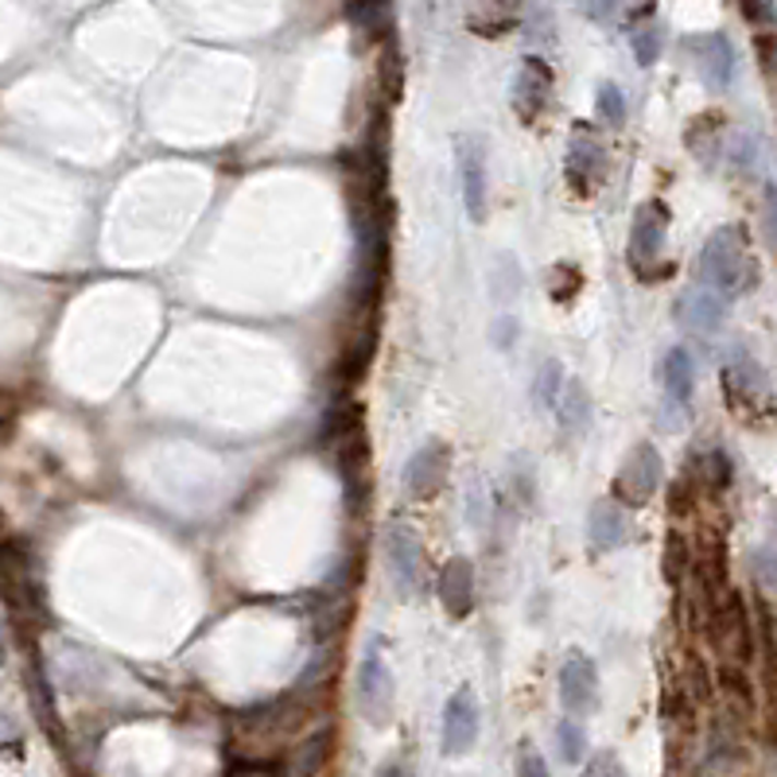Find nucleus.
<instances>
[{"instance_id": "obj_1", "label": "nucleus", "mask_w": 777, "mask_h": 777, "mask_svg": "<svg viewBox=\"0 0 777 777\" xmlns=\"http://www.w3.org/2000/svg\"><path fill=\"white\" fill-rule=\"evenodd\" d=\"M700 277L712 292L724 295L727 304L751 288V245H746L742 226H719L707 238L704 257H700Z\"/></svg>"}, {"instance_id": "obj_2", "label": "nucleus", "mask_w": 777, "mask_h": 777, "mask_svg": "<svg viewBox=\"0 0 777 777\" xmlns=\"http://www.w3.org/2000/svg\"><path fill=\"white\" fill-rule=\"evenodd\" d=\"M381 548H385V563H389V580H393L397 595H401V599H421L424 591H428V553H424L416 529L393 521V525L385 529Z\"/></svg>"}, {"instance_id": "obj_3", "label": "nucleus", "mask_w": 777, "mask_h": 777, "mask_svg": "<svg viewBox=\"0 0 777 777\" xmlns=\"http://www.w3.org/2000/svg\"><path fill=\"white\" fill-rule=\"evenodd\" d=\"M707 622L715 626L712 642L715 649L724 653L727 665H746L754 657V618L742 603V595L724 591L719 599L707 607Z\"/></svg>"}, {"instance_id": "obj_4", "label": "nucleus", "mask_w": 777, "mask_h": 777, "mask_svg": "<svg viewBox=\"0 0 777 777\" xmlns=\"http://www.w3.org/2000/svg\"><path fill=\"white\" fill-rule=\"evenodd\" d=\"M354 696H357V712L369 727H385L393 719L397 707V680L385 665L381 653H369L366 661L357 665L354 677Z\"/></svg>"}, {"instance_id": "obj_5", "label": "nucleus", "mask_w": 777, "mask_h": 777, "mask_svg": "<svg viewBox=\"0 0 777 777\" xmlns=\"http://www.w3.org/2000/svg\"><path fill=\"white\" fill-rule=\"evenodd\" d=\"M665 238H669V206L661 198H649L634 210V226H630V265L649 277L657 260L665 253Z\"/></svg>"}, {"instance_id": "obj_6", "label": "nucleus", "mask_w": 777, "mask_h": 777, "mask_svg": "<svg viewBox=\"0 0 777 777\" xmlns=\"http://www.w3.org/2000/svg\"><path fill=\"white\" fill-rule=\"evenodd\" d=\"M459 183H463V206L471 222H486V215H490V168H486V144L478 136L459 141Z\"/></svg>"}, {"instance_id": "obj_7", "label": "nucleus", "mask_w": 777, "mask_h": 777, "mask_svg": "<svg viewBox=\"0 0 777 777\" xmlns=\"http://www.w3.org/2000/svg\"><path fill=\"white\" fill-rule=\"evenodd\" d=\"M661 486V456L653 444H638L630 456H626L622 471L615 478V494L626 506H645V501L657 494Z\"/></svg>"}, {"instance_id": "obj_8", "label": "nucleus", "mask_w": 777, "mask_h": 777, "mask_svg": "<svg viewBox=\"0 0 777 777\" xmlns=\"http://www.w3.org/2000/svg\"><path fill=\"white\" fill-rule=\"evenodd\" d=\"M599 700V669L587 653L572 649L560 669V704L568 715H587Z\"/></svg>"}, {"instance_id": "obj_9", "label": "nucleus", "mask_w": 777, "mask_h": 777, "mask_svg": "<svg viewBox=\"0 0 777 777\" xmlns=\"http://www.w3.org/2000/svg\"><path fill=\"white\" fill-rule=\"evenodd\" d=\"M478 696H474V689H459L456 696L447 700L444 707V751L451 754V758H459V754H466L474 746V739H478Z\"/></svg>"}, {"instance_id": "obj_10", "label": "nucleus", "mask_w": 777, "mask_h": 777, "mask_svg": "<svg viewBox=\"0 0 777 777\" xmlns=\"http://www.w3.org/2000/svg\"><path fill=\"white\" fill-rule=\"evenodd\" d=\"M724 377H727V393L739 409H762L769 397V381H766V369L754 362L746 350H731L727 354V366H724Z\"/></svg>"}, {"instance_id": "obj_11", "label": "nucleus", "mask_w": 777, "mask_h": 777, "mask_svg": "<svg viewBox=\"0 0 777 777\" xmlns=\"http://www.w3.org/2000/svg\"><path fill=\"white\" fill-rule=\"evenodd\" d=\"M447 466H451V451H447V444H439V439L424 444L421 451L409 459V466H404V486H409V498L412 501H428L432 494L444 486Z\"/></svg>"}, {"instance_id": "obj_12", "label": "nucleus", "mask_w": 777, "mask_h": 777, "mask_svg": "<svg viewBox=\"0 0 777 777\" xmlns=\"http://www.w3.org/2000/svg\"><path fill=\"white\" fill-rule=\"evenodd\" d=\"M603 175H607V148H603V141L587 125H575L572 148H568V179H572V187L587 195Z\"/></svg>"}, {"instance_id": "obj_13", "label": "nucleus", "mask_w": 777, "mask_h": 777, "mask_svg": "<svg viewBox=\"0 0 777 777\" xmlns=\"http://www.w3.org/2000/svg\"><path fill=\"white\" fill-rule=\"evenodd\" d=\"M724 312H727V300L719 292H712L707 284L684 288L677 300L680 327L692 335H715L719 331V323H724Z\"/></svg>"}, {"instance_id": "obj_14", "label": "nucleus", "mask_w": 777, "mask_h": 777, "mask_svg": "<svg viewBox=\"0 0 777 777\" xmlns=\"http://www.w3.org/2000/svg\"><path fill=\"white\" fill-rule=\"evenodd\" d=\"M548 98H553V71H548L545 59H525L513 78V109H518L521 121H536L545 113Z\"/></svg>"}, {"instance_id": "obj_15", "label": "nucleus", "mask_w": 777, "mask_h": 777, "mask_svg": "<svg viewBox=\"0 0 777 777\" xmlns=\"http://www.w3.org/2000/svg\"><path fill=\"white\" fill-rule=\"evenodd\" d=\"M439 603L451 618H466L474 610V563L466 556H451L436 575Z\"/></svg>"}, {"instance_id": "obj_16", "label": "nucleus", "mask_w": 777, "mask_h": 777, "mask_svg": "<svg viewBox=\"0 0 777 777\" xmlns=\"http://www.w3.org/2000/svg\"><path fill=\"white\" fill-rule=\"evenodd\" d=\"M692 54H696L700 74L712 89H727L734 78V47L727 36H700L692 39Z\"/></svg>"}, {"instance_id": "obj_17", "label": "nucleus", "mask_w": 777, "mask_h": 777, "mask_svg": "<svg viewBox=\"0 0 777 777\" xmlns=\"http://www.w3.org/2000/svg\"><path fill=\"white\" fill-rule=\"evenodd\" d=\"M587 533H591V548H599V553H610V548L626 545V536H630V521H626V513L618 510L615 498H603V501L591 506Z\"/></svg>"}, {"instance_id": "obj_18", "label": "nucleus", "mask_w": 777, "mask_h": 777, "mask_svg": "<svg viewBox=\"0 0 777 777\" xmlns=\"http://www.w3.org/2000/svg\"><path fill=\"white\" fill-rule=\"evenodd\" d=\"M32 568H27V556L20 545H0V595L12 603V607H27L36 599L32 595Z\"/></svg>"}, {"instance_id": "obj_19", "label": "nucleus", "mask_w": 777, "mask_h": 777, "mask_svg": "<svg viewBox=\"0 0 777 777\" xmlns=\"http://www.w3.org/2000/svg\"><path fill=\"white\" fill-rule=\"evenodd\" d=\"M553 409H556V416H560V428L572 432V436H580V432L587 428V421H591V393H587V385H583L580 377L563 374L560 393H556Z\"/></svg>"}, {"instance_id": "obj_20", "label": "nucleus", "mask_w": 777, "mask_h": 777, "mask_svg": "<svg viewBox=\"0 0 777 777\" xmlns=\"http://www.w3.org/2000/svg\"><path fill=\"white\" fill-rule=\"evenodd\" d=\"M374 354H377V323H362V327L354 331V339H350V347L342 350V362H339V369H335V377L347 385L362 381V374L369 369Z\"/></svg>"}, {"instance_id": "obj_21", "label": "nucleus", "mask_w": 777, "mask_h": 777, "mask_svg": "<svg viewBox=\"0 0 777 777\" xmlns=\"http://www.w3.org/2000/svg\"><path fill=\"white\" fill-rule=\"evenodd\" d=\"M719 696H724L727 715H731V719L751 724L754 719V692H751L746 672H742V665H724V669H719Z\"/></svg>"}, {"instance_id": "obj_22", "label": "nucleus", "mask_w": 777, "mask_h": 777, "mask_svg": "<svg viewBox=\"0 0 777 777\" xmlns=\"http://www.w3.org/2000/svg\"><path fill=\"white\" fill-rule=\"evenodd\" d=\"M474 32L483 36H501L518 24V0H471V12H466Z\"/></svg>"}, {"instance_id": "obj_23", "label": "nucleus", "mask_w": 777, "mask_h": 777, "mask_svg": "<svg viewBox=\"0 0 777 777\" xmlns=\"http://www.w3.org/2000/svg\"><path fill=\"white\" fill-rule=\"evenodd\" d=\"M692 357H689V350L684 347H677V350H669V357H665V369H661V377H665V397H669V404H689V397H692Z\"/></svg>"}, {"instance_id": "obj_24", "label": "nucleus", "mask_w": 777, "mask_h": 777, "mask_svg": "<svg viewBox=\"0 0 777 777\" xmlns=\"http://www.w3.org/2000/svg\"><path fill=\"white\" fill-rule=\"evenodd\" d=\"M719 133H724V117L719 113H700L692 117L689 133H684V141H689V148L700 156L704 163H712L715 156H719Z\"/></svg>"}, {"instance_id": "obj_25", "label": "nucleus", "mask_w": 777, "mask_h": 777, "mask_svg": "<svg viewBox=\"0 0 777 777\" xmlns=\"http://www.w3.org/2000/svg\"><path fill=\"white\" fill-rule=\"evenodd\" d=\"M377 82L385 89V101H397L404 89V63H401V47L393 39H385L381 54H377Z\"/></svg>"}, {"instance_id": "obj_26", "label": "nucleus", "mask_w": 777, "mask_h": 777, "mask_svg": "<svg viewBox=\"0 0 777 777\" xmlns=\"http://www.w3.org/2000/svg\"><path fill=\"white\" fill-rule=\"evenodd\" d=\"M560 381H563V366H560V362H556V357L541 362V369H536V381H533V401L541 404V409H553L556 393H560Z\"/></svg>"}, {"instance_id": "obj_27", "label": "nucleus", "mask_w": 777, "mask_h": 777, "mask_svg": "<svg viewBox=\"0 0 777 777\" xmlns=\"http://www.w3.org/2000/svg\"><path fill=\"white\" fill-rule=\"evenodd\" d=\"M556 742H560L563 762L580 766L583 754H587V734H583V727L575 724V719H560V727H556Z\"/></svg>"}, {"instance_id": "obj_28", "label": "nucleus", "mask_w": 777, "mask_h": 777, "mask_svg": "<svg viewBox=\"0 0 777 777\" xmlns=\"http://www.w3.org/2000/svg\"><path fill=\"white\" fill-rule=\"evenodd\" d=\"M696 474H700V483H704L707 490L719 494V490H727V483H731V463H727L724 451H707Z\"/></svg>"}, {"instance_id": "obj_29", "label": "nucleus", "mask_w": 777, "mask_h": 777, "mask_svg": "<svg viewBox=\"0 0 777 777\" xmlns=\"http://www.w3.org/2000/svg\"><path fill=\"white\" fill-rule=\"evenodd\" d=\"M595 109L603 113V121L607 125H626V98H622V89L615 86V82H603L599 86V98H595Z\"/></svg>"}, {"instance_id": "obj_30", "label": "nucleus", "mask_w": 777, "mask_h": 777, "mask_svg": "<svg viewBox=\"0 0 777 777\" xmlns=\"http://www.w3.org/2000/svg\"><path fill=\"white\" fill-rule=\"evenodd\" d=\"M689 563H692L689 541H684L680 533H672V536H669V548H665V575H669V583H680V580H684Z\"/></svg>"}, {"instance_id": "obj_31", "label": "nucleus", "mask_w": 777, "mask_h": 777, "mask_svg": "<svg viewBox=\"0 0 777 777\" xmlns=\"http://www.w3.org/2000/svg\"><path fill=\"white\" fill-rule=\"evenodd\" d=\"M689 689H692V696L696 700H707L712 696V677H707V669H704V661H700L696 653H689Z\"/></svg>"}, {"instance_id": "obj_32", "label": "nucleus", "mask_w": 777, "mask_h": 777, "mask_svg": "<svg viewBox=\"0 0 777 777\" xmlns=\"http://www.w3.org/2000/svg\"><path fill=\"white\" fill-rule=\"evenodd\" d=\"M634 51H638V63L649 66L653 59H657V51H661V36H657V27H642L634 36Z\"/></svg>"}, {"instance_id": "obj_33", "label": "nucleus", "mask_w": 777, "mask_h": 777, "mask_svg": "<svg viewBox=\"0 0 777 777\" xmlns=\"http://www.w3.org/2000/svg\"><path fill=\"white\" fill-rule=\"evenodd\" d=\"M518 774H525V777H545L548 774V762L541 758V754H536V746H521V754H518Z\"/></svg>"}, {"instance_id": "obj_34", "label": "nucleus", "mask_w": 777, "mask_h": 777, "mask_svg": "<svg viewBox=\"0 0 777 777\" xmlns=\"http://www.w3.org/2000/svg\"><path fill=\"white\" fill-rule=\"evenodd\" d=\"M587 774L591 777H607V774L618 777V774H622V762L615 758V751H599L595 758L587 762Z\"/></svg>"}, {"instance_id": "obj_35", "label": "nucleus", "mask_w": 777, "mask_h": 777, "mask_svg": "<svg viewBox=\"0 0 777 777\" xmlns=\"http://www.w3.org/2000/svg\"><path fill=\"white\" fill-rule=\"evenodd\" d=\"M280 769H284L280 762H257L253 758V762H233L230 774H280Z\"/></svg>"}, {"instance_id": "obj_36", "label": "nucleus", "mask_w": 777, "mask_h": 777, "mask_svg": "<svg viewBox=\"0 0 777 777\" xmlns=\"http://www.w3.org/2000/svg\"><path fill=\"white\" fill-rule=\"evenodd\" d=\"M587 4V16L595 20H610V12H615V0H583Z\"/></svg>"}, {"instance_id": "obj_37", "label": "nucleus", "mask_w": 777, "mask_h": 777, "mask_svg": "<svg viewBox=\"0 0 777 777\" xmlns=\"http://www.w3.org/2000/svg\"><path fill=\"white\" fill-rule=\"evenodd\" d=\"M758 47H762V71L769 74V71H774V59H769V39H762Z\"/></svg>"}, {"instance_id": "obj_38", "label": "nucleus", "mask_w": 777, "mask_h": 777, "mask_svg": "<svg viewBox=\"0 0 777 777\" xmlns=\"http://www.w3.org/2000/svg\"><path fill=\"white\" fill-rule=\"evenodd\" d=\"M0 661H4V638H0Z\"/></svg>"}]
</instances>
